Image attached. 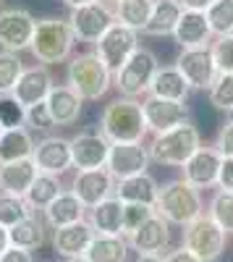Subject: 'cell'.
<instances>
[{"label":"cell","instance_id":"24","mask_svg":"<svg viewBox=\"0 0 233 262\" xmlns=\"http://www.w3.org/2000/svg\"><path fill=\"white\" fill-rule=\"evenodd\" d=\"M37 173H39V168L32 158L13 160V163H0V191L24 196L29 191L32 181L37 179Z\"/></svg>","mask_w":233,"mask_h":262},{"label":"cell","instance_id":"5","mask_svg":"<svg viewBox=\"0 0 233 262\" xmlns=\"http://www.w3.org/2000/svg\"><path fill=\"white\" fill-rule=\"evenodd\" d=\"M202 147V137L197 126L192 123H181L171 131L155 134V142L150 144V158L160 165H173L181 168L194 152Z\"/></svg>","mask_w":233,"mask_h":262},{"label":"cell","instance_id":"16","mask_svg":"<svg viewBox=\"0 0 233 262\" xmlns=\"http://www.w3.org/2000/svg\"><path fill=\"white\" fill-rule=\"evenodd\" d=\"M220 163L223 155L213 147H199L192 158H189L181 170H183V181H189L194 189H213L218 186V176H220Z\"/></svg>","mask_w":233,"mask_h":262},{"label":"cell","instance_id":"12","mask_svg":"<svg viewBox=\"0 0 233 262\" xmlns=\"http://www.w3.org/2000/svg\"><path fill=\"white\" fill-rule=\"evenodd\" d=\"M150 147H144L142 142H113L110 144V155H108V168L113 173V179H129L136 173H147L150 165Z\"/></svg>","mask_w":233,"mask_h":262},{"label":"cell","instance_id":"35","mask_svg":"<svg viewBox=\"0 0 233 262\" xmlns=\"http://www.w3.org/2000/svg\"><path fill=\"white\" fill-rule=\"evenodd\" d=\"M34 212L29 207V202L24 200V196H16V194H6V191H0V226H16L18 221H24V217Z\"/></svg>","mask_w":233,"mask_h":262},{"label":"cell","instance_id":"9","mask_svg":"<svg viewBox=\"0 0 233 262\" xmlns=\"http://www.w3.org/2000/svg\"><path fill=\"white\" fill-rule=\"evenodd\" d=\"M68 24H71V32L79 42H95L108 32L113 24H115V11H110L105 3H89V6H81V8H74L71 16H68Z\"/></svg>","mask_w":233,"mask_h":262},{"label":"cell","instance_id":"15","mask_svg":"<svg viewBox=\"0 0 233 262\" xmlns=\"http://www.w3.org/2000/svg\"><path fill=\"white\" fill-rule=\"evenodd\" d=\"M71 191L84 202V207L92 210L95 205L105 202L108 196L115 194V179L108 168H95V170H79L74 176Z\"/></svg>","mask_w":233,"mask_h":262},{"label":"cell","instance_id":"14","mask_svg":"<svg viewBox=\"0 0 233 262\" xmlns=\"http://www.w3.org/2000/svg\"><path fill=\"white\" fill-rule=\"evenodd\" d=\"M110 139L102 131H81L71 139V158H74V168L79 170H95V168H105L108 165V155H110Z\"/></svg>","mask_w":233,"mask_h":262},{"label":"cell","instance_id":"11","mask_svg":"<svg viewBox=\"0 0 233 262\" xmlns=\"http://www.w3.org/2000/svg\"><path fill=\"white\" fill-rule=\"evenodd\" d=\"M37 18L27 8H3L0 11V48L21 53L32 48Z\"/></svg>","mask_w":233,"mask_h":262},{"label":"cell","instance_id":"3","mask_svg":"<svg viewBox=\"0 0 233 262\" xmlns=\"http://www.w3.org/2000/svg\"><path fill=\"white\" fill-rule=\"evenodd\" d=\"M155 210L173 226H189L197 215H202V196L199 189H194L183 179H173L160 186Z\"/></svg>","mask_w":233,"mask_h":262},{"label":"cell","instance_id":"7","mask_svg":"<svg viewBox=\"0 0 233 262\" xmlns=\"http://www.w3.org/2000/svg\"><path fill=\"white\" fill-rule=\"evenodd\" d=\"M228 233L213 221L209 212L197 215L189 226H183V247L192 249L204 262H218L225 252Z\"/></svg>","mask_w":233,"mask_h":262},{"label":"cell","instance_id":"21","mask_svg":"<svg viewBox=\"0 0 233 262\" xmlns=\"http://www.w3.org/2000/svg\"><path fill=\"white\" fill-rule=\"evenodd\" d=\"M213 29H209V21L204 16V11H183L178 24H176V32H173V39L183 50L189 48H207L213 42Z\"/></svg>","mask_w":233,"mask_h":262},{"label":"cell","instance_id":"44","mask_svg":"<svg viewBox=\"0 0 233 262\" xmlns=\"http://www.w3.org/2000/svg\"><path fill=\"white\" fill-rule=\"evenodd\" d=\"M218 189L233 191V158H223V163H220V176H218Z\"/></svg>","mask_w":233,"mask_h":262},{"label":"cell","instance_id":"22","mask_svg":"<svg viewBox=\"0 0 233 262\" xmlns=\"http://www.w3.org/2000/svg\"><path fill=\"white\" fill-rule=\"evenodd\" d=\"M160 186L150 173H136V176L115 181V196L123 205H152L157 202Z\"/></svg>","mask_w":233,"mask_h":262},{"label":"cell","instance_id":"1","mask_svg":"<svg viewBox=\"0 0 233 262\" xmlns=\"http://www.w3.org/2000/svg\"><path fill=\"white\" fill-rule=\"evenodd\" d=\"M100 131L110 142H142L147 128L142 102L131 97H118L102 111L100 118Z\"/></svg>","mask_w":233,"mask_h":262},{"label":"cell","instance_id":"43","mask_svg":"<svg viewBox=\"0 0 233 262\" xmlns=\"http://www.w3.org/2000/svg\"><path fill=\"white\" fill-rule=\"evenodd\" d=\"M215 149L220 152L223 158H233V118H228L220 126L218 137H215Z\"/></svg>","mask_w":233,"mask_h":262},{"label":"cell","instance_id":"33","mask_svg":"<svg viewBox=\"0 0 233 262\" xmlns=\"http://www.w3.org/2000/svg\"><path fill=\"white\" fill-rule=\"evenodd\" d=\"M60 191H63V186H60L58 176H50V173H37V179L32 181L29 191L24 194V200L29 202V207L34 212H39V210H45Z\"/></svg>","mask_w":233,"mask_h":262},{"label":"cell","instance_id":"51","mask_svg":"<svg viewBox=\"0 0 233 262\" xmlns=\"http://www.w3.org/2000/svg\"><path fill=\"white\" fill-rule=\"evenodd\" d=\"M66 262H89V259H87V254H84V257H71V259H66Z\"/></svg>","mask_w":233,"mask_h":262},{"label":"cell","instance_id":"39","mask_svg":"<svg viewBox=\"0 0 233 262\" xmlns=\"http://www.w3.org/2000/svg\"><path fill=\"white\" fill-rule=\"evenodd\" d=\"M0 123L6 128L27 126V107L21 105L13 95H0Z\"/></svg>","mask_w":233,"mask_h":262},{"label":"cell","instance_id":"46","mask_svg":"<svg viewBox=\"0 0 233 262\" xmlns=\"http://www.w3.org/2000/svg\"><path fill=\"white\" fill-rule=\"evenodd\" d=\"M0 262H34V259H32V252H27V249L8 247L3 254H0Z\"/></svg>","mask_w":233,"mask_h":262},{"label":"cell","instance_id":"28","mask_svg":"<svg viewBox=\"0 0 233 262\" xmlns=\"http://www.w3.org/2000/svg\"><path fill=\"white\" fill-rule=\"evenodd\" d=\"M189 81L183 79V74L178 71V66H160L152 84H150V95L162 97V100H183L189 95Z\"/></svg>","mask_w":233,"mask_h":262},{"label":"cell","instance_id":"13","mask_svg":"<svg viewBox=\"0 0 233 262\" xmlns=\"http://www.w3.org/2000/svg\"><path fill=\"white\" fill-rule=\"evenodd\" d=\"M142 111H144L147 128L155 131V134L189 123V107L183 100H162L155 95H147V100L142 102Z\"/></svg>","mask_w":233,"mask_h":262},{"label":"cell","instance_id":"27","mask_svg":"<svg viewBox=\"0 0 233 262\" xmlns=\"http://www.w3.org/2000/svg\"><path fill=\"white\" fill-rule=\"evenodd\" d=\"M84 210H87V207H84V202L79 200L74 191H60L42 212H45V221L53 228H60V226H71V223L81 221Z\"/></svg>","mask_w":233,"mask_h":262},{"label":"cell","instance_id":"48","mask_svg":"<svg viewBox=\"0 0 233 262\" xmlns=\"http://www.w3.org/2000/svg\"><path fill=\"white\" fill-rule=\"evenodd\" d=\"M8 247H11V242H8V228L0 226V254H3Z\"/></svg>","mask_w":233,"mask_h":262},{"label":"cell","instance_id":"20","mask_svg":"<svg viewBox=\"0 0 233 262\" xmlns=\"http://www.w3.org/2000/svg\"><path fill=\"white\" fill-rule=\"evenodd\" d=\"M53 76H50V69L48 66H32V69H24V74H21L18 84L13 86V97L24 105V107H32V105H39L45 102L50 90H53Z\"/></svg>","mask_w":233,"mask_h":262},{"label":"cell","instance_id":"30","mask_svg":"<svg viewBox=\"0 0 233 262\" xmlns=\"http://www.w3.org/2000/svg\"><path fill=\"white\" fill-rule=\"evenodd\" d=\"M8 242L11 247H18V249H39L45 244V223L39 221L37 212H29L24 221H18L16 226L8 228Z\"/></svg>","mask_w":233,"mask_h":262},{"label":"cell","instance_id":"42","mask_svg":"<svg viewBox=\"0 0 233 262\" xmlns=\"http://www.w3.org/2000/svg\"><path fill=\"white\" fill-rule=\"evenodd\" d=\"M27 126L37 128V131H45V128L55 126L53 118H50V111H48V102H39V105L27 107Z\"/></svg>","mask_w":233,"mask_h":262},{"label":"cell","instance_id":"37","mask_svg":"<svg viewBox=\"0 0 233 262\" xmlns=\"http://www.w3.org/2000/svg\"><path fill=\"white\" fill-rule=\"evenodd\" d=\"M209 215H213V221L225 231V233H233V191H215L213 200H209Z\"/></svg>","mask_w":233,"mask_h":262},{"label":"cell","instance_id":"6","mask_svg":"<svg viewBox=\"0 0 233 262\" xmlns=\"http://www.w3.org/2000/svg\"><path fill=\"white\" fill-rule=\"evenodd\" d=\"M157 69H160L157 55L147 48H139L113 74V86L121 92V97H131V100H136L142 95H150V84H152Z\"/></svg>","mask_w":233,"mask_h":262},{"label":"cell","instance_id":"17","mask_svg":"<svg viewBox=\"0 0 233 262\" xmlns=\"http://www.w3.org/2000/svg\"><path fill=\"white\" fill-rule=\"evenodd\" d=\"M32 160L37 163L39 173H50V176H60L74 165L71 158V139L63 137H45L34 144Z\"/></svg>","mask_w":233,"mask_h":262},{"label":"cell","instance_id":"31","mask_svg":"<svg viewBox=\"0 0 233 262\" xmlns=\"http://www.w3.org/2000/svg\"><path fill=\"white\" fill-rule=\"evenodd\" d=\"M126 257H129V238H123V236L97 233L87 249L89 262H126Z\"/></svg>","mask_w":233,"mask_h":262},{"label":"cell","instance_id":"19","mask_svg":"<svg viewBox=\"0 0 233 262\" xmlns=\"http://www.w3.org/2000/svg\"><path fill=\"white\" fill-rule=\"evenodd\" d=\"M95 228L89 221H76L71 226H60L55 228L53 233V249L63 257V259H71V257H84L92 244V238H95Z\"/></svg>","mask_w":233,"mask_h":262},{"label":"cell","instance_id":"40","mask_svg":"<svg viewBox=\"0 0 233 262\" xmlns=\"http://www.w3.org/2000/svg\"><path fill=\"white\" fill-rule=\"evenodd\" d=\"M152 215H155L152 205H123V236H131Z\"/></svg>","mask_w":233,"mask_h":262},{"label":"cell","instance_id":"4","mask_svg":"<svg viewBox=\"0 0 233 262\" xmlns=\"http://www.w3.org/2000/svg\"><path fill=\"white\" fill-rule=\"evenodd\" d=\"M66 76H68V86L81 100H100L113 84V71L100 60L95 50L74 55Z\"/></svg>","mask_w":233,"mask_h":262},{"label":"cell","instance_id":"49","mask_svg":"<svg viewBox=\"0 0 233 262\" xmlns=\"http://www.w3.org/2000/svg\"><path fill=\"white\" fill-rule=\"evenodd\" d=\"M136 262H165V257L162 254H139Z\"/></svg>","mask_w":233,"mask_h":262},{"label":"cell","instance_id":"32","mask_svg":"<svg viewBox=\"0 0 233 262\" xmlns=\"http://www.w3.org/2000/svg\"><path fill=\"white\" fill-rule=\"evenodd\" d=\"M155 11V0H118L115 3V21L134 32H142L147 27Z\"/></svg>","mask_w":233,"mask_h":262},{"label":"cell","instance_id":"54","mask_svg":"<svg viewBox=\"0 0 233 262\" xmlns=\"http://www.w3.org/2000/svg\"><path fill=\"white\" fill-rule=\"evenodd\" d=\"M0 3H3V0H0Z\"/></svg>","mask_w":233,"mask_h":262},{"label":"cell","instance_id":"53","mask_svg":"<svg viewBox=\"0 0 233 262\" xmlns=\"http://www.w3.org/2000/svg\"><path fill=\"white\" fill-rule=\"evenodd\" d=\"M113 3H118V0H113Z\"/></svg>","mask_w":233,"mask_h":262},{"label":"cell","instance_id":"41","mask_svg":"<svg viewBox=\"0 0 233 262\" xmlns=\"http://www.w3.org/2000/svg\"><path fill=\"white\" fill-rule=\"evenodd\" d=\"M213 55L220 74H233V34L218 37L213 42Z\"/></svg>","mask_w":233,"mask_h":262},{"label":"cell","instance_id":"10","mask_svg":"<svg viewBox=\"0 0 233 262\" xmlns=\"http://www.w3.org/2000/svg\"><path fill=\"white\" fill-rule=\"evenodd\" d=\"M178 71L183 74V79L189 81L192 90H207L215 84L218 79V63H215V55H213V45L207 48H189V50H181L178 60Z\"/></svg>","mask_w":233,"mask_h":262},{"label":"cell","instance_id":"45","mask_svg":"<svg viewBox=\"0 0 233 262\" xmlns=\"http://www.w3.org/2000/svg\"><path fill=\"white\" fill-rule=\"evenodd\" d=\"M165 262H204V259H202V257H197L192 249L181 247V249L168 252V254H165Z\"/></svg>","mask_w":233,"mask_h":262},{"label":"cell","instance_id":"36","mask_svg":"<svg viewBox=\"0 0 233 262\" xmlns=\"http://www.w3.org/2000/svg\"><path fill=\"white\" fill-rule=\"evenodd\" d=\"M21 74H24V63H21L18 53L0 50V95H11Z\"/></svg>","mask_w":233,"mask_h":262},{"label":"cell","instance_id":"2","mask_svg":"<svg viewBox=\"0 0 233 262\" xmlns=\"http://www.w3.org/2000/svg\"><path fill=\"white\" fill-rule=\"evenodd\" d=\"M74 32L68 18H42L37 21V29L32 37V55L37 58V63L42 66H55L71 58L74 50Z\"/></svg>","mask_w":233,"mask_h":262},{"label":"cell","instance_id":"25","mask_svg":"<svg viewBox=\"0 0 233 262\" xmlns=\"http://www.w3.org/2000/svg\"><path fill=\"white\" fill-rule=\"evenodd\" d=\"M89 223H92L95 233H102V236H123V202L113 194L105 202L95 205L89 210Z\"/></svg>","mask_w":233,"mask_h":262},{"label":"cell","instance_id":"34","mask_svg":"<svg viewBox=\"0 0 233 262\" xmlns=\"http://www.w3.org/2000/svg\"><path fill=\"white\" fill-rule=\"evenodd\" d=\"M209 29L215 37H225L233 34V0H215L213 6L204 11Z\"/></svg>","mask_w":233,"mask_h":262},{"label":"cell","instance_id":"29","mask_svg":"<svg viewBox=\"0 0 233 262\" xmlns=\"http://www.w3.org/2000/svg\"><path fill=\"white\" fill-rule=\"evenodd\" d=\"M34 139L29 134V128L16 126L6 128L0 137V163H13V160H27L34 155Z\"/></svg>","mask_w":233,"mask_h":262},{"label":"cell","instance_id":"26","mask_svg":"<svg viewBox=\"0 0 233 262\" xmlns=\"http://www.w3.org/2000/svg\"><path fill=\"white\" fill-rule=\"evenodd\" d=\"M183 13V6L178 0H155V11L147 21V27L142 29V34L147 37H173L176 24Z\"/></svg>","mask_w":233,"mask_h":262},{"label":"cell","instance_id":"23","mask_svg":"<svg viewBox=\"0 0 233 262\" xmlns=\"http://www.w3.org/2000/svg\"><path fill=\"white\" fill-rule=\"evenodd\" d=\"M45 102H48V111H50V118H53L55 126H71L81 116V102L84 100L68 84H60V86H53Z\"/></svg>","mask_w":233,"mask_h":262},{"label":"cell","instance_id":"18","mask_svg":"<svg viewBox=\"0 0 233 262\" xmlns=\"http://www.w3.org/2000/svg\"><path fill=\"white\" fill-rule=\"evenodd\" d=\"M168 244H171V223L157 210L129 236V247L139 254H160L168 249Z\"/></svg>","mask_w":233,"mask_h":262},{"label":"cell","instance_id":"8","mask_svg":"<svg viewBox=\"0 0 233 262\" xmlns=\"http://www.w3.org/2000/svg\"><path fill=\"white\" fill-rule=\"evenodd\" d=\"M136 50H139V32L123 27L121 21H115V24L95 42V53L100 55V60L108 66L113 74H115Z\"/></svg>","mask_w":233,"mask_h":262},{"label":"cell","instance_id":"52","mask_svg":"<svg viewBox=\"0 0 233 262\" xmlns=\"http://www.w3.org/2000/svg\"><path fill=\"white\" fill-rule=\"evenodd\" d=\"M3 131H6V126H3V123H0V137H3Z\"/></svg>","mask_w":233,"mask_h":262},{"label":"cell","instance_id":"50","mask_svg":"<svg viewBox=\"0 0 233 262\" xmlns=\"http://www.w3.org/2000/svg\"><path fill=\"white\" fill-rule=\"evenodd\" d=\"M63 3H66L71 11L74 8H81V6H89V3H97V0H63Z\"/></svg>","mask_w":233,"mask_h":262},{"label":"cell","instance_id":"38","mask_svg":"<svg viewBox=\"0 0 233 262\" xmlns=\"http://www.w3.org/2000/svg\"><path fill=\"white\" fill-rule=\"evenodd\" d=\"M209 102L218 111L233 113V74H218L215 84L209 86Z\"/></svg>","mask_w":233,"mask_h":262},{"label":"cell","instance_id":"47","mask_svg":"<svg viewBox=\"0 0 233 262\" xmlns=\"http://www.w3.org/2000/svg\"><path fill=\"white\" fill-rule=\"evenodd\" d=\"M178 3L183 6V11H207L215 0H178Z\"/></svg>","mask_w":233,"mask_h":262}]
</instances>
